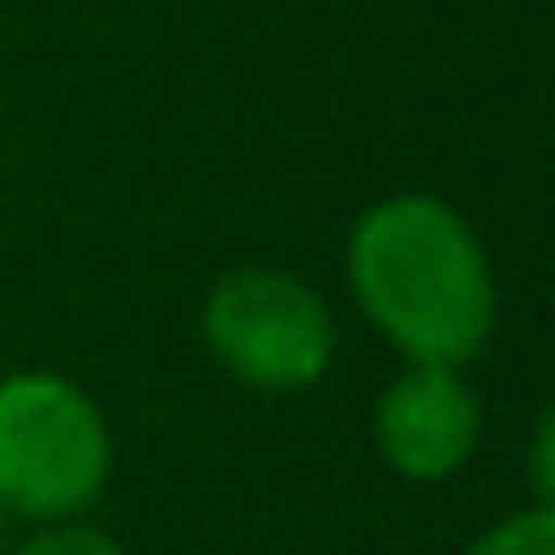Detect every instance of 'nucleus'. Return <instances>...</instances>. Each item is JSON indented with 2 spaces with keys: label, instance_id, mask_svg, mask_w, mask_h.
<instances>
[{
  "label": "nucleus",
  "instance_id": "f03ea898",
  "mask_svg": "<svg viewBox=\"0 0 555 555\" xmlns=\"http://www.w3.org/2000/svg\"><path fill=\"white\" fill-rule=\"evenodd\" d=\"M114 472L102 406L61 371L0 376V507L37 526L78 519Z\"/></svg>",
  "mask_w": 555,
  "mask_h": 555
},
{
  "label": "nucleus",
  "instance_id": "0eeeda50",
  "mask_svg": "<svg viewBox=\"0 0 555 555\" xmlns=\"http://www.w3.org/2000/svg\"><path fill=\"white\" fill-rule=\"evenodd\" d=\"M13 550V514H7V507H0V555Z\"/></svg>",
  "mask_w": 555,
  "mask_h": 555
},
{
  "label": "nucleus",
  "instance_id": "20e7f679",
  "mask_svg": "<svg viewBox=\"0 0 555 555\" xmlns=\"http://www.w3.org/2000/svg\"><path fill=\"white\" fill-rule=\"evenodd\" d=\"M376 454L388 472L406 483H442L478 454L483 436V406L460 371H430V364H406L376 400Z\"/></svg>",
  "mask_w": 555,
  "mask_h": 555
},
{
  "label": "nucleus",
  "instance_id": "39448f33",
  "mask_svg": "<svg viewBox=\"0 0 555 555\" xmlns=\"http://www.w3.org/2000/svg\"><path fill=\"white\" fill-rule=\"evenodd\" d=\"M466 555H555V507L531 502L526 514H507L502 526H490Z\"/></svg>",
  "mask_w": 555,
  "mask_h": 555
},
{
  "label": "nucleus",
  "instance_id": "7ed1b4c3",
  "mask_svg": "<svg viewBox=\"0 0 555 555\" xmlns=\"http://www.w3.org/2000/svg\"><path fill=\"white\" fill-rule=\"evenodd\" d=\"M204 347L233 383L299 395L335 364V311L287 269H233L204 299Z\"/></svg>",
  "mask_w": 555,
  "mask_h": 555
},
{
  "label": "nucleus",
  "instance_id": "f257e3e1",
  "mask_svg": "<svg viewBox=\"0 0 555 555\" xmlns=\"http://www.w3.org/2000/svg\"><path fill=\"white\" fill-rule=\"evenodd\" d=\"M347 281L406 364L466 371L495 335V275L478 233L442 197L400 192L359 216Z\"/></svg>",
  "mask_w": 555,
  "mask_h": 555
},
{
  "label": "nucleus",
  "instance_id": "423d86ee",
  "mask_svg": "<svg viewBox=\"0 0 555 555\" xmlns=\"http://www.w3.org/2000/svg\"><path fill=\"white\" fill-rule=\"evenodd\" d=\"M7 555H126L120 543L108 538V531H96V526H42V531H30L18 550H7Z\"/></svg>",
  "mask_w": 555,
  "mask_h": 555
}]
</instances>
